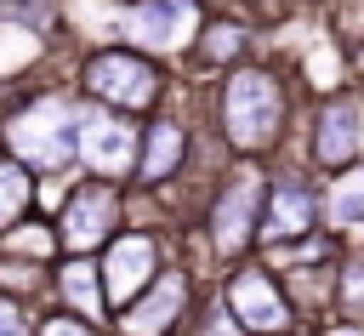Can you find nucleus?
Segmentation results:
<instances>
[{"mask_svg": "<svg viewBox=\"0 0 364 336\" xmlns=\"http://www.w3.org/2000/svg\"><path fill=\"white\" fill-rule=\"evenodd\" d=\"M85 91L114 103V108H148L159 97V74L131 51H102L85 63Z\"/></svg>", "mask_w": 364, "mask_h": 336, "instance_id": "obj_3", "label": "nucleus"}, {"mask_svg": "<svg viewBox=\"0 0 364 336\" xmlns=\"http://www.w3.org/2000/svg\"><path fill=\"white\" fill-rule=\"evenodd\" d=\"M6 142H11L28 165L57 171V165H68V159L80 154V120H74L57 97H40L34 108H23V114L6 125Z\"/></svg>", "mask_w": 364, "mask_h": 336, "instance_id": "obj_2", "label": "nucleus"}, {"mask_svg": "<svg viewBox=\"0 0 364 336\" xmlns=\"http://www.w3.org/2000/svg\"><path fill=\"white\" fill-rule=\"evenodd\" d=\"M182 148H188V131H182L176 120H154V125H148V142H142V159H136V177H142V182H165V177L176 171Z\"/></svg>", "mask_w": 364, "mask_h": 336, "instance_id": "obj_13", "label": "nucleus"}, {"mask_svg": "<svg viewBox=\"0 0 364 336\" xmlns=\"http://www.w3.org/2000/svg\"><path fill=\"white\" fill-rule=\"evenodd\" d=\"M279 120H284V97H279V85L267 74L245 68V74L228 80V91H222V137L233 148H245V154L273 148L279 142Z\"/></svg>", "mask_w": 364, "mask_h": 336, "instance_id": "obj_1", "label": "nucleus"}, {"mask_svg": "<svg viewBox=\"0 0 364 336\" xmlns=\"http://www.w3.org/2000/svg\"><path fill=\"white\" fill-rule=\"evenodd\" d=\"M318 222V194L307 188V182H273L267 188V199H262V239L267 245H290V239H301L307 228Z\"/></svg>", "mask_w": 364, "mask_h": 336, "instance_id": "obj_7", "label": "nucleus"}, {"mask_svg": "<svg viewBox=\"0 0 364 336\" xmlns=\"http://www.w3.org/2000/svg\"><path fill=\"white\" fill-rule=\"evenodd\" d=\"M6 245H11V251H40V256H46V251H51V233H46V228H23V233H6Z\"/></svg>", "mask_w": 364, "mask_h": 336, "instance_id": "obj_18", "label": "nucleus"}, {"mask_svg": "<svg viewBox=\"0 0 364 336\" xmlns=\"http://www.w3.org/2000/svg\"><path fill=\"white\" fill-rule=\"evenodd\" d=\"M182 302H188V279L182 273H159V285L119 319V330L125 336H159V330H171L182 319Z\"/></svg>", "mask_w": 364, "mask_h": 336, "instance_id": "obj_10", "label": "nucleus"}, {"mask_svg": "<svg viewBox=\"0 0 364 336\" xmlns=\"http://www.w3.org/2000/svg\"><path fill=\"white\" fill-rule=\"evenodd\" d=\"M102 268H108V296L114 302H136V285L154 279V239H142V233L114 239V251H108Z\"/></svg>", "mask_w": 364, "mask_h": 336, "instance_id": "obj_11", "label": "nucleus"}, {"mask_svg": "<svg viewBox=\"0 0 364 336\" xmlns=\"http://www.w3.org/2000/svg\"><path fill=\"white\" fill-rule=\"evenodd\" d=\"M262 199H267V188H262L256 171L233 177V188L216 199V211H210V245L222 256H239L250 245V233H262Z\"/></svg>", "mask_w": 364, "mask_h": 336, "instance_id": "obj_4", "label": "nucleus"}, {"mask_svg": "<svg viewBox=\"0 0 364 336\" xmlns=\"http://www.w3.org/2000/svg\"><path fill=\"white\" fill-rule=\"evenodd\" d=\"M188 23H193V0H142V6L131 11V40L165 51V46L182 40Z\"/></svg>", "mask_w": 364, "mask_h": 336, "instance_id": "obj_12", "label": "nucleus"}, {"mask_svg": "<svg viewBox=\"0 0 364 336\" xmlns=\"http://www.w3.org/2000/svg\"><path fill=\"white\" fill-rule=\"evenodd\" d=\"M364 154V97H336L318 108L313 125V159L318 165H353Z\"/></svg>", "mask_w": 364, "mask_h": 336, "instance_id": "obj_6", "label": "nucleus"}, {"mask_svg": "<svg viewBox=\"0 0 364 336\" xmlns=\"http://www.w3.org/2000/svg\"><path fill=\"white\" fill-rule=\"evenodd\" d=\"M40 336H91V330H85L80 319H46V325H40Z\"/></svg>", "mask_w": 364, "mask_h": 336, "instance_id": "obj_20", "label": "nucleus"}, {"mask_svg": "<svg viewBox=\"0 0 364 336\" xmlns=\"http://www.w3.org/2000/svg\"><path fill=\"white\" fill-rule=\"evenodd\" d=\"M330 216L336 222H364V171H347L336 188H330Z\"/></svg>", "mask_w": 364, "mask_h": 336, "instance_id": "obj_15", "label": "nucleus"}, {"mask_svg": "<svg viewBox=\"0 0 364 336\" xmlns=\"http://www.w3.org/2000/svg\"><path fill=\"white\" fill-rule=\"evenodd\" d=\"M336 336H358V330H336Z\"/></svg>", "mask_w": 364, "mask_h": 336, "instance_id": "obj_21", "label": "nucleus"}, {"mask_svg": "<svg viewBox=\"0 0 364 336\" xmlns=\"http://www.w3.org/2000/svg\"><path fill=\"white\" fill-rule=\"evenodd\" d=\"M23 205H28V177L17 165H0V228H11Z\"/></svg>", "mask_w": 364, "mask_h": 336, "instance_id": "obj_16", "label": "nucleus"}, {"mask_svg": "<svg viewBox=\"0 0 364 336\" xmlns=\"http://www.w3.org/2000/svg\"><path fill=\"white\" fill-rule=\"evenodd\" d=\"M0 336H28L23 308H17V302H6V296H0Z\"/></svg>", "mask_w": 364, "mask_h": 336, "instance_id": "obj_19", "label": "nucleus"}, {"mask_svg": "<svg viewBox=\"0 0 364 336\" xmlns=\"http://www.w3.org/2000/svg\"><path fill=\"white\" fill-rule=\"evenodd\" d=\"M114 222H119V194H114L108 182H91V188H80V194L68 199V211H63V239H68L74 251H91V245H102V239L114 233Z\"/></svg>", "mask_w": 364, "mask_h": 336, "instance_id": "obj_9", "label": "nucleus"}, {"mask_svg": "<svg viewBox=\"0 0 364 336\" xmlns=\"http://www.w3.org/2000/svg\"><path fill=\"white\" fill-rule=\"evenodd\" d=\"M63 296H68V308H74V313H97V308L108 302L102 268H97V262H85V256L63 262Z\"/></svg>", "mask_w": 364, "mask_h": 336, "instance_id": "obj_14", "label": "nucleus"}, {"mask_svg": "<svg viewBox=\"0 0 364 336\" xmlns=\"http://www.w3.org/2000/svg\"><path fill=\"white\" fill-rule=\"evenodd\" d=\"M336 308L347 319H364V262H347L341 268V290H336Z\"/></svg>", "mask_w": 364, "mask_h": 336, "instance_id": "obj_17", "label": "nucleus"}, {"mask_svg": "<svg viewBox=\"0 0 364 336\" xmlns=\"http://www.w3.org/2000/svg\"><path fill=\"white\" fill-rule=\"evenodd\" d=\"M228 308H233L239 325L256 330V336H273V330L290 325V296L273 285L267 268H239L233 285H228Z\"/></svg>", "mask_w": 364, "mask_h": 336, "instance_id": "obj_5", "label": "nucleus"}, {"mask_svg": "<svg viewBox=\"0 0 364 336\" xmlns=\"http://www.w3.org/2000/svg\"><path fill=\"white\" fill-rule=\"evenodd\" d=\"M80 154L91 159V171H102V177H119V171H131L142 154H136V125H125V120H114V114H85L80 120Z\"/></svg>", "mask_w": 364, "mask_h": 336, "instance_id": "obj_8", "label": "nucleus"}]
</instances>
